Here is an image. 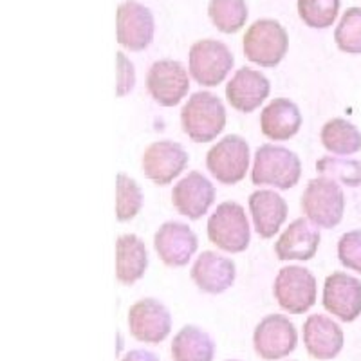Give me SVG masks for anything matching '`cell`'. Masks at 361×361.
<instances>
[{
    "label": "cell",
    "mask_w": 361,
    "mask_h": 361,
    "mask_svg": "<svg viewBox=\"0 0 361 361\" xmlns=\"http://www.w3.org/2000/svg\"><path fill=\"white\" fill-rule=\"evenodd\" d=\"M237 269L228 257L202 251L192 267V280L201 291L208 295H221L233 286Z\"/></svg>",
    "instance_id": "ac0fdd59"
},
{
    "label": "cell",
    "mask_w": 361,
    "mask_h": 361,
    "mask_svg": "<svg viewBox=\"0 0 361 361\" xmlns=\"http://www.w3.org/2000/svg\"><path fill=\"white\" fill-rule=\"evenodd\" d=\"M154 29L152 13L140 2L127 0L118 8V42L125 49H147L154 40Z\"/></svg>",
    "instance_id": "9a60e30c"
},
{
    "label": "cell",
    "mask_w": 361,
    "mask_h": 361,
    "mask_svg": "<svg viewBox=\"0 0 361 361\" xmlns=\"http://www.w3.org/2000/svg\"><path fill=\"white\" fill-rule=\"evenodd\" d=\"M304 343L314 360H333L343 349V331L325 314H311L304 324Z\"/></svg>",
    "instance_id": "d6986e66"
},
{
    "label": "cell",
    "mask_w": 361,
    "mask_h": 361,
    "mask_svg": "<svg viewBox=\"0 0 361 361\" xmlns=\"http://www.w3.org/2000/svg\"><path fill=\"white\" fill-rule=\"evenodd\" d=\"M215 201L214 185L202 173L190 172L173 186L172 204L180 215L197 221Z\"/></svg>",
    "instance_id": "2e32d148"
},
{
    "label": "cell",
    "mask_w": 361,
    "mask_h": 361,
    "mask_svg": "<svg viewBox=\"0 0 361 361\" xmlns=\"http://www.w3.org/2000/svg\"><path fill=\"white\" fill-rule=\"evenodd\" d=\"M121 361H159L154 353H148V350H130L127 353V356Z\"/></svg>",
    "instance_id": "d6a6232c"
},
{
    "label": "cell",
    "mask_w": 361,
    "mask_h": 361,
    "mask_svg": "<svg viewBox=\"0 0 361 361\" xmlns=\"http://www.w3.org/2000/svg\"><path fill=\"white\" fill-rule=\"evenodd\" d=\"M340 11V0H298L300 18L314 29L333 25Z\"/></svg>",
    "instance_id": "f1b7e54d"
},
{
    "label": "cell",
    "mask_w": 361,
    "mask_h": 361,
    "mask_svg": "<svg viewBox=\"0 0 361 361\" xmlns=\"http://www.w3.org/2000/svg\"><path fill=\"white\" fill-rule=\"evenodd\" d=\"M180 125L195 143L214 141L226 127V109L212 92H195L180 111Z\"/></svg>",
    "instance_id": "7a4b0ae2"
},
{
    "label": "cell",
    "mask_w": 361,
    "mask_h": 361,
    "mask_svg": "<svg viewBox=\"0 0 361 361\" xmlns=\"http://www.w3.org/2000/svg\"><path fill=\"white\" fill-rule=\"evenodd\" d=\"M208 15L221 33L233 35L247 20L246 0H209Z\"/></svg>",
    "instance_id": "484cf974"
},
{
    "label": "cell",
    "mask_w": 361,
    "mask_h": 361,
    "mask_svg": "<svg viewBox=\"0 0 361 361\" xmlns=\"http://www.w3.org/2000/svg\"><path fill=\"white\" fill-rule=\"evenodd\" d=\"M214 340L195 325L183 327L172 340L173 361H214Z\"/></svg>",
    "instance_id": "cb8c5ba5"
},
{
    "label": "cell",
    "mask_w": 361,
    "mask_h": 361,
    "mask_svg": "<svg viewBox=\"0 0 361 361\" xmlns=\"http://www.w3.org/2000/svg\"><path fill=\"white\" fill-rule=\"evenodd\" d=\"M250 212L255 231L262 238H271L288 219V202L273 190H257L250 195Z\"/></svg>",
    "instance_id": "44dd1931"
},
{
    "label": "cell",
    "mask_w": 361,
    "mask_h": 361,
    "mask_svg": "<svg viewBox=\"0 0 361 361\" xmlns=\"http://www.w3.org/2000/svg\"><path fill=\"white\" fill-rule=\"evenodd\" d=\"M226 361H238V360H226Z\"/></svg>",
    "instance_id": "836d02e7"
},
{
    "label": "cell",
    "mask_w": 361,
    "mask_h": 361,
    "mask_svg": "<svg viewBox=\"0 0 361 361\" xmlns=\"http://www.w3.org/2000/svg\"><path fill=\"white\" fill-rule=\"evenodd\" d=\"M320 231L307 217L293 221L280 235L275 253L280 260H311L320 246Z\"/></svg>",
    "instance_id": "ffe728a7"
},
{
    "label": "cell",
    "mask_w": 361,
    "mask_h": 361,
    "mask_svg": "<svg viewBox=\"0 0 361 361\" xmlns=\"http://www.w3.org/2000/svg\"><path fill=\"white\" fill-rule=\"evenodd\" d=\"M206 166L222 185H237L250 169V145L240 135H226L209 148Z\"/></svg>",
    "instance_id": "52a82bcc"
},
{
    "label": "cell",
    "mask_w": 361,
    "mask_h": 361,
    "mask_svg": "<svg viewBox=\"0 0 361 361\" xmlns=\"http://www.w3.org/2000/svg\"><path fill=\"white\" fill-rule=\"evenodd\" d=\"M302 209L305 217L318 228H336L345 212L343 190L336 180L325 177L309 180L302 195Z\"/></svg>",
    "instance_id": "3957f363"
},
{
    "label": "cell",
    "mask_w": 361,
    "mask_h": 361,
    "mask_svg": "<svg viewBox=\"0 0 361 361\" xmlns=\"http://www.w3.org/2000/svg\"><path fill=\"white\" fill-rule=\"evenodd\" d=\"M197 235L183 222H164L154 235V247L164 266L183 267L197 251Z\"/></svg>",
    "instance_id": "4fadbf2b"
},
{
    "label": "cell",
    "mask_w": 361,
    "mask_h": 361,
    "mask_svg": "<svg viewBox=\"0 0 361 361\" xmlns=\"http://www.w3.org/2000/svg\"><path fill=\"white\" fill-rule=\"evenodd\" d=\"M244 56L251 63L275 67L283 60L289 47L288 31L271 18H262L250 25L243 40Z\"/></svg>",
    "instance_id": "5b68a950"
},
{
    "label": "cell",
    "mask_w": 361,
    "mask_h": 361,
    "mask_svg": "<svg viewBox=\"0 0 361 361\" xmlns=\"http://www.w3.org/2000/svg\"><path fill=\"white\" fill-rule=\"evenodd\" d=\"M128 329L137 341L161 343L172 331V316L159 300L143 298L128 311Z\"/></svg>",
    "instance_id": "8fae6325"
},
{
    "label": "cell",
    "mask_w": 361,
    "mask_h": 361,
    "mask_svg": "<svg viewBox=\"0 0 361 361\" xmlns=\"http://www.w3.org/2000/svg\"><path fill=\"white\" fill-rule=\"evenodd\" d=\"M324 307L341 322H354L361 312V282L343 271L329 275L324 283Z\"/></svg>",
    "instance_id": "5bb4252c"
},
{
    "label": "cell",
    "mask_w": 361,
    "mask_h": 361,
    "mask_svg": "<svg viewBox=\"0 0 361 361\" xmlns=\"http://www.w3.org/2000/svg\"><path fill=\"white\" fill-rule=\"evenodd\" d=\"M135 85L134 66L123 53H118V96H127Z\"/></svg>",
    "instance_id": "1f68e13d"
},
{
    "label": "cell",
    "mask_w": 361,
    "mask_h": 361,
    "mask_svg": "<svg viewBox=\"0 0 361 361\" xmlns=\"http://www.w3.org/2000/svg\"><path fill=\"white\" fill-rule=\"evenodd\" d=\"M322 145L336 156H350L361 150V132L343 118H334L322 128Z\"/></svg>",
    "instance_id": "d4e9b609"
},
{
    "label": "cell",
    "mask_w": 361,
    "mask_h": 361,
    "mask_svg": "<svg viewBox=\"0 0 361 361\" xmlns=\"http://www.w3.org/2000/svg\"><path fill=\"white\" fill-rule=\"evenodd\" d=\"M147 89L161 107H176L188 94V71L176 60H159L148 71Z\"/></svg>",
    "instance_id": "9c48e42d"
},
{
    "label": "cell",
    "mask_w": 361,
    "mask_h": 361,
    "mask_svg": "<svg viewBox=\"0 0 361 361\" xmlns=\"http://www.w3.org/2000/svg\"><path fill=\"white\" fill-rule=\"evenodd\" d=\"M192 78L204 87H215L226 80L233 67V54L219 40H199L192 45L188 58Z\"/></svg>",
    "instance_id": "ba28073f"
},
{
    "label": "cell",
    "mask_w": 361,
    "mask_h": 361,
    "mask_svg": "<svg viewBox=\"0 0 361 361\" xmlns=\"http://www.w3.org/2000/svg\"><path fill=\"white\" fill-rule=\"evenodd\" d=\"M273 295L283 311L302 314L316 304V279L300 266L282 267L273 283Z\"/></svg>",
    "instance_id": "8992f818"
},
{
    "label": "cell",
    "mask_w": 361,
    "mask_h": 361,
    "mask_svg": "<svg viewBox=\"0 0 361 361\" xmlns=\"http://www.w3.org/2000/svg\"><path fill=\"white\" fill-rule=\"evenodd\" d=\"M209 243L228 253H240L250 246V222L238 202L226 201L217 206L208 221Z\"/></svg>",
    "instance_id": "277c9868"
},
{
    "label": "cell",
    "mask_w": 361,
    "mask_h": 361,
    "mask_svg": "<svg viewBox=\"0 0 361 361\" xmlns=\"http://www.w3.org/2000/svg\"><path fill=\"white\" fill-rule=\"evenodd\" d=\"M302 176V163L295 152L276 145H262L255 152L251 183L255 186H273L289 190L298 185Z\"/></svg>",
    "instance_id": "6da1fadb"
},
{
    "label": "cell",
    "mask_w": 361,
    "mask_h": 361,
    "mask_svg": "<svg viewBox=\"0 0 361 361\" xmlns=\"http://www.w3.org/2000/svg\"><path fill=\"white\" fill-rule=\"evenodd\" d=\"M188 164V154L176 141H156L145 150L141 166L147 179L161 186L170 185Z\"/></svg>",
    "instance_id": "7c38bea8"
},
{
    "label": "cell",
    "mask_w": 361,
    "mask_h": 361,
    "mask_svg": "<svg viewBox=\"0 0 361 361\" xmlns=\"http://www.w3.org/2000/svg\"><path fill=\"white\" fill-rule=\"evenodd\" d=\"M334 40L340 51L350 54H361V9L350 8L343 13Z\"/></svg>",
    "instance_id": "f546056e"
},
{
    "label": "cell",
    "mask_w": 361,
    "mask_h": 361,
    "mask_svg": "<svg viewBox=\"0 0 361 361\" xmlns=\"http://www.w3.org/2000/svg\"><path fill=\"white\" fill-rule=\"evenodd\" d=\"M338 259L345 267L361 275V230L341 235L338 243Z\"/></svg>",
    "instance_id": "4dcf8cb0"
},
{
    "label": "cell",
    "mask_w": 361,
    "mask_h": 361,
    "mask_svg": "<svg viewBox=\"0 0 361 361\" xmlns=\"http://www.w3.org/2000/svg\"><path fill=\"white\" fill-rule=\"evenodd\" d=\"M298 333L293 322L283 314L266 316L253 334V347L264 360H280L296 349Z\"/></svg>",
    "instance_id": "30bf717a"
},
{
    "label": "cell",
    "mask_w": 361,
    "mask_h": 361,
    "mask_svg": "<svg viewBox=\"0 0 361 361\" xmlns=\"http://www.w3.org/2000/svg\"><path fill=\"white\" fill-rule=\"evenodd\" d=\"M148 267V253L137 235H121L116 243V276L123 286H132Z\"/></svg>",
    "instance_id": "603a6c76"
},
{
    "label": "cell",
    "mask_w": 361,
    "mask_h": 361,
    "mask_svg": "<svg viewBox=\"0 0 361 361\" xmlns=\"http://www.w3.org/2000/svg\"><path fill=\"white\" fill-rule=\"evenodd\" d=\"M143 208V192L132 177L119 173L118 195H116V217L125 222L134 219Z\"/></svg>",
    "instance_id": "83f0119b"
},
{
    "label": "cell",
    "mask_w": 361,
    "mask_h": 361,
    "mask_svg": "<svg viewBox=\"0 0 361 361\" xmlns=\"http://www.w3.org/2000/svg\"><path fill=\"white\" fill-rule=\"evenodd\" d=\"M269 80L260 71L243 67L226 85V98L238 112H253L269 96Z\"/></svg>",
    "instance_id": "e0dca14e"
},
{
    "label": "cell",
    "mask_w": 361,
    "mask_h": 361,
    "mask_svg": "<svg viewBox=\"0 0 361 361\" xmlns=\"http://www.w3.org/2000/svg\"><path fill=\"white\" fill-rule=\"evenodd\" d=\"M316 172L325 179L336 180L350 188L361 186V161L325 156L316 163Z\"/></svg>",
    "instance_id": "4316f807"
},
{
    "label": "cell",
    "mask_w": 361,
    "mask_h": 361,
    "mask_svg": "<svg viewBox=\"0 0 361 361\" xmlns=\"http://www.w3.org/2000/svg\"><path fill=\"white\" fill-rule=\"evenodd\" d=\"M302 127V114L295 102L275 98L260 114V130L273 141L291 140Z\"/></svg>",
    "instance_id": "7402d4cb"
}]
</instances>
